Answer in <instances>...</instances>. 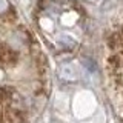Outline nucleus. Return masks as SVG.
<instances>
[{"instance_id":"obj_1","label":"nucleus","mask_w":123,"mask_h":123,"mask_svg":"<svg viewBox=\"0 0 123 123\" xmlns=\"http://www.w3.org/2000/svg\"><path fill=\"white\" fill-rule=\"evenodd\" d=\"M42 46L11 0H0V123H25L45 92Z\"/></svg>"}]
</instances>
